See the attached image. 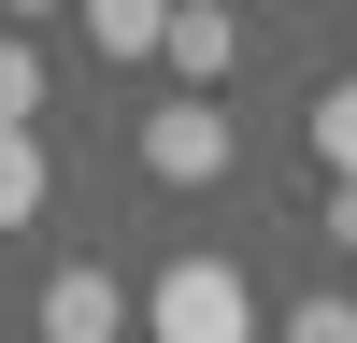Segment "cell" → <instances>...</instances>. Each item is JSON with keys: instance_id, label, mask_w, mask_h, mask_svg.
Wrapping results in <instances>:
<instances>
[{"instance_id": "277c9868", "label": "cell", "mask_w": 357, "mask_h": 343, "mask_svg": "<svg viewBox=\"0 0 357 343\" xmlns=\"http://www.w3.org/2000/svg\"><path fill=\"white\" fill-rule=\"evenodd\" d=\"M158 57H172L186 86H229V72H243V15H229V0H172Z\"/></svg>"}, {"instance_id": "8992f818", "label": "cell", "mask_w": 357, "mask_h": 343, "mask_svg": "<svg viewBox=\"0 0 357 343\" xmlns=\"http://www.w3.org/2000/svg\"><path fill=\"white\" fill-rule=\"evenodd\" d=\"M72 15H86V43H100V57H158L172 0H72Z\"/></svg>"}, {"instance_id": "52a82bcc", "label": "cell", "mask_w": 357, "mask_h": 343, "mask_svg": "<svg viewBox=\"0 0 357 343\" xmlns=\"http://www.w3.org/2000/svg\"><path fill=\"white\" fill-rule=\"evenodd\" d=\"M301 143H314V172H357V72H343V86H314Z\"/></svg>"}, {"instance_id": "6da1fadb", "label": "cell", "mask_w": 357, "mask_h": 343, "mask_svg": "<svg viewBox=\"0 0 357 343\" xmlns=\"http://www.w3.org/2000/svg\"><path fill=\"white\" fill-rule=\"evenodd\" d=\"M143 343H257V286L229 257H172L143 286Z\"/></svg>"}, {"instance_id": "9c48e42d", "label": "cell", "mask_w": 357, "mask_h": 343, "mask_svg": "<svg viewBox=\"0 0 357 343\" xmlns=\"http://www.w3.org/2000/svg\"><path fill=\"white\" fill-rule=\"evenodd\" d=\"M286 343H357V300H301V314H286Z\"/></svg>"}, {"instance_id": "5b68a950", "label": "cell", "mask_w": 357, "mask_h": 343, "mask_svg": "<svg viewBox=\"0 0 357 343\" xmlns=\"http://www.w3.org/2000/svg\"><path fill=\"white\" fill-rule=\"evenodd\" d=\"M57 172H43V129H0V229H43Z\"/></svg>"}, {"instance_id": "8fae6325", "label": "cell", "mask_w": 357, "mask_h": 343, "mask_svg": "<svg viewBox=\"0 0 357 343\" xmlns=\"http://www.w3.org/2000/svg\"><path fill=\"white\" fill-rule=\"evenodd\" d=\"M0 15H15V29H29V15H57V0H0Z\"/></svg>"}, {"instance_id": "3957f363", "label": "cell", "mask_w": 357, "mask_h": 343, "mask_svg": "<svg viewBox=\"0 0 357 343\" xmlns=\"http://www.w3.org/2000/svg\"><path fill=\"white\" fill-rule=\"evenodd\" d=\"M129 329H143V300L100 272V257H72V272L43 286V343H129Z\"/></svg>"}, {"instance_id": "30bf717a", "label": "cell", "mask_w": 357, "mask_h": 343, "mask_svg": "<svg viewBox=\"0 0 357 343\" xmlns=\"http://www.w3.org/2000/svg\"><path fill=\"white\" fill-rule=\"evenodd\" d=\"M314 229H329V243L357 257V172H329V215H314Z\"/></svg>"}, {"instance_id": "7a4b0ae2", "label": "cell", "mask_w": 357, "mask_h": 343, "mask_svg": "<svg viewBox=\"0 0 357 343\" xmlns=\"http://www.w3.org/2000/svg\"><path fill=\"white\" fill-rule=\"evenodd\" d=\"M143 172H158V186H215L229 172V100L215 86H172V100L143 114Z\"/></svg>"}, {"instance_id": "ba28073f", "label": "cell", "mask_w": 357, "mask_h": 343, "mask_svg": "<svg viewBox=\"0 0 357 343\" xmlns=\"http://www.w3.org/2000/svg\"><path fill=\"white\" fill-rule=\"evenodd\" d=\"M29 114H43V57H29V29L0 15V129H29Z\"/></svg>"}]
</instances>
